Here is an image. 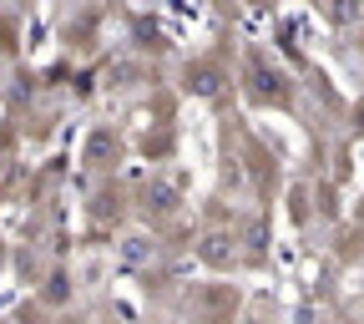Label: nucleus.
I'll use <instances>...</instances> for the list:
<instances>
[]
</instances>
